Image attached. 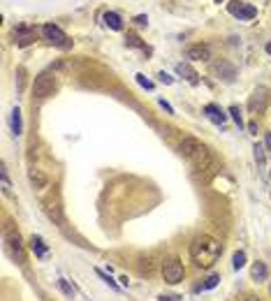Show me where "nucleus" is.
<instances>
[{
  "label": "nucleus",
  "mask_w": 271,
  "mask_h": 301,
  "mask_svg": "<svg viewBox=\"0 0 271 301\" xmlns=\"http://www.w3.org/2000/svg\"><path fill=\"white\" fill-rule=\"evenodd\" d=\"M220 255H223V246L208 234H202L190 243V257L199 269H211L220 260Z\"/></svg>",
  "instance_id": "1"
},
{
  "label": "nucleus",
  "mask_w": 271,
  "mask_h": 301,
  "mask_svg": "<svg viewBox=\"0 0 271 301\" xmlns=\"http://www.w3.org/2000/svg\"><path fill=\"white\" fill-rule=\"evenodd\" d=\"M178 151H181V156L186 158V160L195 167V169H199V172L208 169L211 162H213L211 151H208V148L202 144L199 139H195V137H186V139L181 142V146H178Z\"/></svg>",
  "instance_id": "2"
},
{
  "label": "nucleus",
  "mask_w": 271,
  "mask_h": 301,
  "mask_svg": "<svg viewBox=\"0 0 271 301\" xmlns=\"http://www.w3.org/2000/svg\"><path fill=\"white\" fill-rule=\"evenodd\" d=\"M186 278V267H183V262L176 260V257H172V260L162 262V281L169 283V285H176Z\"/></svg>",
  "instance_id": "3"
},
{
  "label": "nucleus",
  "mask_w": 271,
  "mask_h": 301,
  "mask_svg": "<svg viewBox=\"0 0 271 301\" xmlns=\"http://www.w3.org/2000/svg\"><path fill=\"white\" fill-rule=\"evenodd\" d=\"M53 91H56V77H53L51 72H42L35 77V83H32V93H35V97H49V95H53Z\"/></svg>",
  "instance_id": "4"
},
{
  "label": "nucleus",
  "mask_w": 271,
  "mask_h": 301,
  "mask_svg": "<svg viewBox=\"0 0 271 301\" xmlns=\"http://www.w3.org/2000/svg\"><path fill=\"white\" fill-rule=\"evenodd\" d=\"M5 243H7V250H10L12 257L19 262V264H23V262H26V250H23V241H21L19 232L7 229V232H5Z\"/></svg>",
  "instance_id": "5"
},
{
  "label": "nucleus",
  "mask_w": 271,
  "mask_h": 301,
  "mask_svg": "<svg viewBox=\"0 0 271 301\" xmlns=\"http://www.w3.org/2000/svg\"><path fill=\"white\" fill-rule=\"evenodd\" d=\"M42 32H44V37L51 42L53 47H61V49H70V47H72L70 37H67V35L58 28V26H53V23H47V26L42 28Z\"/></svg>",
  "instance_id": "6"
},
{
  "label": "nucleus",
  "mask_w": 271,
  "mask_h": 301,
  "mask_svg": "<svg viewBox=\"0 0 271 301\" xmlns=\"http://www.w3.org/2000/svg\"><path fill=\"white\" fill-rule=\"evenodd\" d=\"M267 97H269V95H267V88H264V86H257L248 100V109L253 114H264V109H267Z\"/></svg>",
  "instance_id": "7"
},
{
  "label": "nucleus",
  "mask_w": 271,
  "mask_h": 301,
  "mask_svg": "<svg viewBox=\"0 0 271 301\" xmlns=\"http://www.w3.org/2000/svg\"><path fill=\"white\" fill-rule=\"evenodd\" d=\"M229 14L239 16L241 21H250V19H255L257 10H255L253 5H246V2H241V0H234V2L229 5Z\"/></svg>",
  "instance_id": "8"
},
{
  "label": "nucleus",
  "mask_w": 271,
  "mask_h": 301,
  "mask_svg": "<svg viewBox=\"0 0 271 301\" xmlns=\"http://www.w3.org/2000/svg\"><path fill=\"white\" fill-rule=\"evenodd\" d=\"M211 70H213V74H220L225 81H234V77H237V70H234V65L227 61H218L211 65Z\"/></svg>",
  "instance_id": "9"
},
{
  "label": "nucleus",
  "mask_w": 271,
  "mask_h": 301,
  "mask_svg": "<svg viewBox=\"0 0 271 301\" xmlns=\"http://www.w3.org/2000/svg\"><path fill=\"white\" fill-rule=\"evenodd\" d=\"M186 56L190 61H211V49L207 44H192L186 49Z\"/></svg>",
  "instance_id": "10"
},
{
  "label": "nucleus",
  "mask_w": 271,
  "mask_h": 301,
  "mask_svg": "<svg viewBox=\"0 0 271 301\" xmlns=\"http://www.w3.org/2000/svg\"><path fill=\"white\" fill-rule=\"evenodd\" d=\"M28 246H31V250L35 253V257H37V260H44V257L49 255V246L44 243V239H42L40 234H32L31 241H28Z\"/></svg>",
  "instance_id": "11"
},
{
  "label": "nucleus",
  "mask_w": 271,
  "mask_h": 301,
  "mask_svg": "<svg viewBox=\"0 0 271 301\" xmlns=\"http://www.w3.org/2000/svg\"><path fill=\"white\" fill-rule=\"evenodd\" d=\"M14 37H16V44L19 47H28L35 42V31L32 28H26V26H19L16 31H14Z\"/></svg>",
  "instance_id": "12"
},
{
  "label": "nucleus",
  "mask_w": 271,
  "mask_h": 301,
  "mask_svg": "<svg viewBox=\"0 0 271 301\" xmlns=\"http://www.w3.org/2000/svg\"><path fill=\"white\" fill-rule=\"evenodd\" d=\"M204 114L208 116V121H211V123L220 125V127L225 125V118H227V114H223V109L216 107V104H207V107H204Z\"/></svg>",
  "instance_id": "13"
},
{
  "label": "nucleus",
  "mask_w": 271,
  "mask_h": 301,
  "mask_svg": "<svg viewBox=\"0 0 271 301\" xmlns=\"http://www.w3.org/2000/svg\"><path fill=\"white\" fill-rule=\"evenodd\" d=\"M250 278L255 283H264L269 278V269H267V264L264 262H253V267H250Z\"/></svg>",
  "instance_id": "14"
},
{
  "label": "nucleus",
  "mask_w": 271,
  "mask_h": 301,
  "mask_svg": "<svg viewBox=\"0 0 271 301\" xmlns=\"http://www.w3.org/2000/svg\"><path fill=\"white\" fill-rule=\"evenodd\" d=\"M176 72L181 74V77H186V79L192 83V86H197V83H199V79H197L199 74L195 72V70H192L190 65H183V63H178V65H176Z\"/></svg>",
  "instance_id": "15"
},
{
  "label": "nucleus",
  "mask_w": 271,
  "mask_h": 301,
  "mask_svg": "<svg viewBox=\"0 0 271 301\" xmlns=\"http://www.w3.org/2000/svg\"><path fill=\"white\" fill-rule=\"evenodd\" d=\"M137 269H139V273H142V276H151V273H153V269H156V260H153V257H142V260H139V264H137Z\"/></svg>",
  "instance_id": "16"
},
{
  "label": "nucleus",
  "mask_w": 271,
  "mask_h": 301,
  "mask_svg": "<svg viewBox=\"0 0 271 301\" xmlns=\"http://www.w3.org/2000/svg\"><path fill=\"white\" fill-rule=\"evenodd\" d=\"M104 23H107L112 31H121V28H123V21H121V16H118L116 12H107V14H104Z\"/></svg>",
  "instance_id": "17"
},
{
  "label": "nucleus",
  "mask_w": 271,
  "mask_h": 301,
  "mask_svg": "<svg viewBox=\"0 0 271 301\" xmlns=\"http://www.w3.org/2000/svg\"><path fill=\"white\" fill-rule=\"evenodd\" d=\"M28 178H31V183H35V188L47 186V176L42 174L40 169H31V172H28Z\"/></svg>",
  "instance_id": "18"
},
{
  "label": "nucleus",
  "mask_w": 271,
  "mask_h": 301,
  "mask_svg": "<svg viewBox=\"0 0 271 301\" xmlns=\"http://www.w3.org/2000/svg\"><path fill=\"white\" fill-rule=\"evenodd\" d=\"M12 132H14V135L19 137L21 135V130H23V123H21V111L19 109H12Z\"/></svg>",
  "instance_id": "19"
},
{
  "label": "nucleus",
  "mask_w": 271,
  "mask_h": 301,
  "mask_svg": "<svg viewBox=\"0 0 271 301\" xmlns=\"http://www.w3.org/2000/svg\"><path fill=\"white\" fill-rule=\"evenodd\" d=\"M47 216L51 220H56L58 225H63L65 220H63V213H61V206L58 204H47Z\"/></svg>",
  "instance_id": "20"
},
{
  "label": "nucleus",
  "mask_w": 271,
  "mask_h": 301,
  "mask_svg": "<svg viewBox=\"0 0 271 301\" xmlns=\"http://www.w3.org/2000/svg\"><path fill=\"white\" fill-rule=\"evenodd\" d=\"M246 267V253L243 250H237L234 255H232V269L234 271H239Z\"/></svg>",
  "instance_id": "21"
},
{
  "label": "nucleus",
  "mask_w": 271,
  "mask_h": 301,
  "mask_svg": "<svg viewBox=\"0 0 271 301\" xmlns=\"http://www.w3.org/2000/svg\"><path fill=\"white\" fill-rule=\"evenodd\" d=\"M125 44L128 47H135V49H146V44L139 37H137L135 32H128V37H125Z\"/></svg>",
  "instance_id": "22"
},
{
  "label": "nucleus",
  "mask_w": 271,
  "mask_h": 301,
  "mask_svg": "<svg viewBox=\"0 0 271 301\" xmlns=\"http://www.w3.org/2000/svg\"><path fill=\"white\" fill-rule=\"evenodd\" d=\"M58 287H61V292L65 294V297H70V299L74 297V287L67 281H65V278H58Z\"/></svg>",
  "instance_id": "23"
},
{
  "label": "nucleus",
  "mask_w": 271,
  "mask_h": 301,
  "mask_svg": "<svg viewBox=\"0 0 271 301\" xmlns=\"http://www.w3.org/2000/svg\"><path fill=\"white\" fill-rule=\"evenodd\" d=\"M218 283H220V276L218 273H213V276H208L207 278V283H202V287H197V290H213Z\"/></svg>",
  "instance_id": "24"
},
{
  "label": "nucleus",
  "mask_w": 271,
  "mask_h": 301,
  "mask_svg": "<svg viewBox=\"0 0 271 301\" xmlns=\"http://www.w3.org/2000/svg\"><path fill=\"white\" fill-rule=\"evenodd\" d=\"M0 181H2V192H10V178H7V167L0 165Z\"/></svg>",
  "instance_id": "25"
},
{
  "label": "nucleus",
  "mask_w": 271,
  "mask_h": 301,
  "mask_svg": "<svg viewBox=\"0 0 271 301\" xmlns=\"http://www.w3.org/2000/svg\"><path fill=\"white\" fill-rule=\"evenodd\" d=\"M229 116L234 118V123L239 125V127L243 125V118H241V109L237 107V104H232V107H229Z\"/></svg>",
  "instance_id": "26"
},
{
  "label": "nucleus",
  "mask_w": 271,
  "mask_h": 301,
  "mask_svg": "<svg viewBox=\"0 0 271 301\" xmlns=\"http://www.w3.org/2000/svg\"><path fill=\"white\" fill-rule=\"evenodd\" d=\"M95 273H97V276H100V278H102V281L107 283L109 287H114V290H118V285H116V281H112V276H107V273H104L102 269H95Z\"/></svg>",
  "instance_id": "27"
},
{
  "label": "nucleus",
  "mask_w": 271,
  "mask_h": 301,
  "mask_svg": "<svg viewBox=\"0 0 271 301\" xmlns=\"http://www.w3.org/2000/svg\"><path fill=\"white\" fill-rule=\"evenodd\" d=\"M137 77V83H139V86H144L146 91H153V81H151V79H146L144 74H135Z\"/></svg>",
  "instance_id": "28"
},
{
  "label": "nucleus",
  "mask_w": 271,
  "mask_h": 301,
  "mask_svg": "<svg viewBox=\"0 0 271 301\" xmlns=\"http://www.w3.org/2000/svg\"><path fill=\"white\" fill-rule=\"evenodd\" d=\"M253 151H255V160H257L260 165H264V148H262L260 144H255V148H253Z\"/></svg>",
  "instance_id": "29"
},
{
  "label": "nucleus",
  "mask_w": 271,
  "mask_h": 301,
  "mask_svg": "<svg viewBox=\"0 0 271 301\" xmlns=\"http://www.w3.org/2000/svg\"><path fill=\"white\" fill-rule=\"evenodd\" d=\"M158 301H181V297L178 294H160Z\"/></svg>",
  "instance_id": "30"
},
{
  "label": "nucleus",
  "mask_w": 271,
  "mask_h": 301,
  "mask_svg": "<svg viewBox=\"0 0 271 301\" xmlns=\"http://www.w3.org/2000/svg\"><path fill=\"white\" fill-rule=\"evenodd\" d=\"M158 77H160V81H162V83H172V81H174V79H172V77H169L167 72H160Z\"/></svg>",
  "instance_id": "31"
},
{
  "label": "nucleus",
  "mask_w": 271,
  "mask_h": 301,
  "mask_svg": "<svg viewBox=\"0 0 271 301\" xmlns=\"http://www.w3.org/2000/svg\"><path fill=\"white\" fill-rule=\"evenodd\" d=\"M248 130H250V135H257V130H260V127H257V121H250Z\"/></svg>",
  "instance_id": "32"
},
{
  "label": "nucleus",
  "mask_w": 271,
  "mask_h": 301,
  "mask_svg": "<svg viewBox=\"0 0 271 301\" xmlns=\"http://www.w3.org/2000/svg\"><path fill=\"white\" fill-rule=\"evenodd\" d=\"M160 107L165 109L167 114H174V109H172V104H169V102H165V100H160Z\"/></svg>",
  "instance_id": "33"
},
{
  "label": "nucleus",
  "mask_w": 271,
  "mask_h": 301,
  "mask_svg": "<svg viewBox=\"0 0 271 301\" xmlns=\"http://www.w3.org/2000/svg\"><path fill=\"white\" fill-rule=\"evenodd\" d=\"M137 26H146V23H148V19H146V16H144V14H139V16H137Z\"/></svg>",
  "instance_id": "34"
},
{
  "label": "nucleus",
  "mask_w": 271,
  "mask_h": 301,
  "mask_svg": "<svg viewBox=\"0 0 271 301\" xmlns=\"http://www.w3.org/2000/svg\"><path fill=\"white\" fill-rule=\"evenodd\" d=\"M264 146H267V148L271 151V132H267V135H264Z\"/></svg>",
  "instance_id": "35"
},
{
  "label": "nucleus",
  "mask_w": 271,
  "mask_h": 301,
  "mask_svg": "<svg viewBox=\"0 0 271 301\" xmlns=\"http://www.w3.org/2000/svg\"><path fill=\"white\" fill-rule=\"evenodd\" d=\"M243 301H260V299H257L255 294H248V297H246V299H243Z\"/></svg>",
  "instance_id": "36"
},
{
  "label": "nucleus",
  "mask_w": 271,
  "mask_h": 301,
  "mask_svg": "<svg viewBox=\"0 0 271 301\" xmlns=\"http://www.w3.org/2000/svg\"><path fill=\"white\" fill-rule=\"evenodd\" d=\"M267 53H269V56H271V42H269V44H267Z\"/></svg>",
  "instance_id": "37"
},
{
  "label": "nucleus",
  "mask_w": 271,
  "mask_h": 301,
  "mask_svg": "<svg viewBox=\"0 0 271 301\" xmlns=\"http://www.w3.org/2000/svg\"><path fill=\"white\" fill-rule=\"evenodd\" d=\"M216 2H223V0H216Z\"/></svg>",
  "instance_id": "38"
}]
</instances>
